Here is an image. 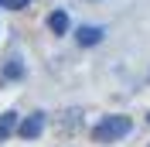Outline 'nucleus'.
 Listing matches in <instances>:
<instances>
[{
	"instance_id": "obj_6",
	"label": "nucleus",
	"mask_w": 150,
	"mask_h": 147,
	"mask_svg": "<svg viewBox=\"0 0 150 147\" xmlns=\"http://www.w3.org/2000/svg\"><path fill=\"white\" fill-rule=\"evenodd\" d=\"M24 75V65L17 62V58H10L7 65H4V79H21Z\"/></svg>"
},
{
	"instance_id": "obj_8",
	"label": "nucleus",
	"mask_w": 150,
	"mask_h": 147,
	"mask_svg": "<svg viewBox=\"0 0 150 147\" xmlns=\"http://www.w3.org/2000/svg\"><path fill=\"white\" fill-rule=\"evenodd\" d=\"M0 4H4L7 10H21V7H28L31 0H0Z\"/></svg>"
},
{
	"instance_id": "obj_9",
	"label": "nucleus",
	"mask_w": 150,
	"mask_h": 147,
	"mask_svg": "<svg viewBox=\"0 0 150 147\" xmlns=\"http://www.w3.org/2000/svg\"><path fill=\"white\" fill-rule=\"evenodd\" d=\"M147 120H150V116H147Z\"/></svg>"
},
{
	"instance_id": "obj_4",
	"label": "nucleus",
	"mask_w": 150,
	"mask_h": 147,
	"mask_svg": "<svg viewBox=\"0 0 150 147\" xmlns=\"http://www.w3.org/2000/svg\"><path fill=\"white\" fill-rule=\"evenodd\" d=\"M17 123H21V116H17L14 110L0 113V140H7L10 133H17Z\"/></svg>"
},
{
	"instance_id": "obj_2",
	"label": "nucleus",
	"mask_w": 150,
	"mask_h": 147,
	"mask_svg": "<svg viewBox=\"0 0 150 147\" xmlns=\"http://www.w3.org/2000/svg\"><path fill=\"white\" fill-rule=\"evenodd\" d=\"M41 130H45V113H31L24 123H17V133H21L24 140H34Z\"/></svg>"
},
{
	"instance_id": "obj_7",
	"label": "nucleus",
	"mask_w": 150,
	"mask_h": 147,
	"mask_svg": "<svg viewBox=\"0 0 150 147\" xmlns=\"http://www.w3.org/2000/svg\"><path fill=\"white\" fill-rule=\"evenodd\" d=\"M65 123H62V133H68V130H72V133H75V130H79V123H82V120H79V110H75V113H65Z\"/></svg>"
},
{
	"instance_id": "obj_3",
	"label": "nucleus",
	"mask_w": 150,
	"mask_h": 147,
	"mask_svg": "<svg viewBox=\"0 0 150 147\" xmlns=\"http://www.w3.org/2000/svg\"><path fill=\"white\" fill-rule=\"evenodd\" d=\"M75 41H79V45H85V48L99 45V41H103V28H92V24H85V28H79V31H75Z\"/></svg>"
},
{
	"instance_id": "obj_1",
	"label": "nucleus",
	"mask_w": 150,
	"mask_h": 147,
	"mask_svg": "<svg viewBox=\"0 0 150 147\" xmlns=\"http://www.w3.org/2000/svg\"><path fill=\"white\" fill-rule=\"evenodd\" d=\"M130 130H133L130 116H120V113H112V116H103V120H99V127L92 130V140H96V144H112V140L126 137Z\"/></svg>"
},
{
	"instance_id": "obj_5",
	"label": "nucleus",
	"mask_w": 150,
	"mask_h": 147,
	"mask_svg": "<svg viewBox=\"0 0 150 147\" xmlns=\"http://www.w3.org/2000/svg\"><path fill=\"white\" fill-rule=\"evenodd\" d=\"M48 28L55 31V34H65V31H68V14H65V10H55V14L48 17Z\"/></svg>"
}]
</instances>
